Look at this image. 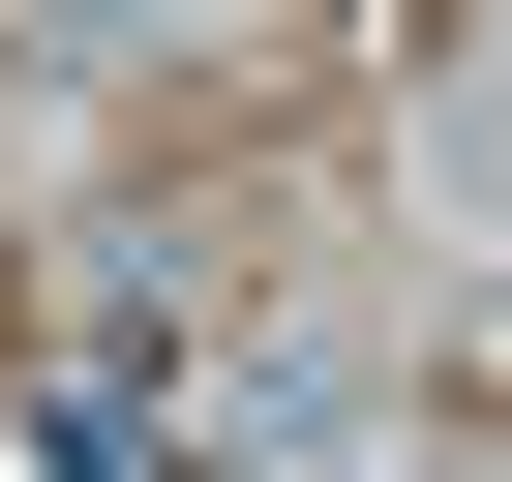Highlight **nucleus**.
I'll list each match as a JSON object with an SVG mask.
<instances>
[{
	"label": "nucleus",
	"instance_id": "1",
	"mask_svg": "<svg viewBox=\"0 0 512 482\" xmlns=\"http://www.w3.org/2000/svg\"><path fill=\"white\" fill-rule=\"evenodd\" d=\"M151 392H181V241H91V302H61V392H31V452H61V482H151Z\"/></svg>",
	"mask_w": 512,
	"mask_h": 482
}]
</instances>
